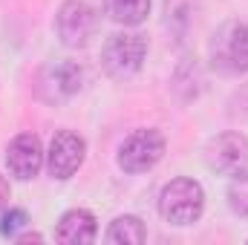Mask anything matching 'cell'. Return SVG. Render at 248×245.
<instances>
[{
    "label": "cell",
    "mask_w": 248,
    "mask_h": 245,
    "mask_svg": "<svg viewBox=\"0 0 248 245\" xmlns=\"http://www.w3.org/2000/svg\"><path fill=\"white\" fill-rule=\"evenodd\" d=\"M41 95L46 101H66L69 95H75L81 90V69L75 63L63 61V63H55V66H46L41 72V84H38Z\"/></svg>",
    "instance_id": "cell-9"
},
{
    "label": "cell",
    "mask_w": 248,
    "mask_h": 245,
    "mask_svg": "<svg viewBox=\"0 0 248 245\" xmlns=\"http://www.w3.org/2000/svg\"><path fill=\"white\" fill-rule=\"evenodd\" d=\"M95 216L90 211H66L58 222V231H55V240L58 243H69V245H84L95 240Z\"/></svg>",
    "instance_id": "cell-10"
},
{
    "label": "cell",
    "mask_w": 248,
    "mask_h": 245,
    "mask_svg": "<svg viewBox=\"0 0 248 245\" xmlns=\"http://www.w3.org/2000/svg\"><path fill=\"white\" fill-rule=\"evenodd\" d=\"M228 199H231V208L240 214V216H248V173H237L234 182L228 187Z\"/></svg>",
    "instance_id": "cell-13"
},
{
    "label": "cell",
    "mask_w": 248,
    "mask_h": 245,
    "mask_svg": "<svg viewBox=\"0 0 248 245\" xmlns=\"http://www.w3.org/2000/svg\"><path fill=\"white\" fill-rule=\"evenodd\" d=\"M205 162L222 176H237L248 168V138L237 130L219 133L205 147Z\"/></svg>",
    "instance_id": "cell-6"
},
{
    "label": "cell",
    "mask_w": 248,
    "mask_h": 245,
    "mask_svg": "<svg viewBox=\"0 0 248 245\" xmlns=\"http://www.w3.org/2000/svg\"><path fill=\"white\" fill-rule=\"evenodd\" d=\"M84 153H87V144L78 133L72 130H61L55 133L52 144H49V153H46V168L55 179H69L81 165H84Z\"/></svg>",
    "instance_id": "cell-7"
},
{
    "label": "cell",
    "mask_w": 248,
    "mask_h": 245,
    "mask_svg": "<svg viewBox=\"0 0 248 245\" xmlns=\"http://www.w3.org/2000/svg\"><path fill=\"white\" fill-rule=\"evenodd\" d=\"M6 202H9V182L0 176V208H3Z\"/></svg>",
    "instance_id": "cell-15"
},
{
    "label": "cell",
    "mask_w": 248,
    "mask_h": 245,
    "mask_svg": "<svg viewBox=\"0 0 248 245\" xmlns=\"http://www.w3.org/2000/svg\"><path fill=\"white\" fill-rule=\"evenodd\" d=\"M147 55V41L136 32H119V35H110L104 49H101V63H104V72L110 78H133Z\"/></svg>",
    "instance_id": "cell-3"
},
{
    "label": "cell",
    "mask_w": 248,
    "mask_h": 245,
    "mask_svg": "<svg viewBox=\"0 0 248 245\" xmlns=\"http://www.w3.org/2000/svg\"><path fill=\"white\" fill-rule=\"evenodd\" d=\"M205 193L202 184L193 179H173L159 193V214L173 225H190L202 216Z\"/></svg>",
    "instance_id": "cell-2"
},
{
    "label": "cell",
    "mask_w": 248,
    "mask_h": 245,
    "mask_svg": "<svg viewBox=\"0 0 248 245\" xmlns=\"http://www.w3.org/2000/svg\"><path fill=\"white\" fill-rule=\"evenodd\" d=\"M165 156V136L159 130H136L119 147V165L127 173H144Z\"/></svg>",
    "instance_id": "cell-4"
},
{
    "label": "cell",
    "mask_w": 248,
    "mask_h": 245,
    "mask_svg": "<svg viewBox=\"0 0 248 245\" xmlns=\"http://www.w3.org/2000/svg\"><path fill=\"white\" fill-rule=\"evenodd\" d=\"M147 240V231L141 225L139 216H119L110 231H107V243H124V245H141Z\"/></svg>",
    "instance_id": "cell-12"
},
{
    "label": "cell",
    "mask_w": 248,
    "mask_h": 245,
    "mask_svg": "<svg viewBox=\"0 0 248 245\" xmlns=\"http://www.w3.org/2000/svg\"><path fill=\"white\" fill-rule=\"evenodd\" d=\"M104 12L110 20L124 23V26H136L147 17L150 12V0H104Z\"/></svg>",
    "instance_id": "cell-11"
},
{
    "label": "cell",
    "mask_w": 248,
    "mask_h": 245,
    "mask_svg": "<svg viewBox=\"0 0 248 245\" xmlns=\"http://www.w3.org/2000/svg\"><path fill=\"white\" fill-rule=\"evenodd\" d=\"M208 52H211L214 69L222 72V75L248 72V23L225 20L214 32V38L208 44Z\"/></svg>",
    "instance_id": "cell-1"
},
{
    "label": "cell",
    "mask_w": 248,
    "mask_h": 245,
    "mask_svg": "<svg viewBox=\"0 0 248 245\" xmlns=\"http://www.w3.org/2000/svg\"><path fill=\"white\" fill-rule=\"evenodd\" d=\"M6 168L15 179L20 182H29L41 173L44 168V150H41V141L38 136L32 133H20L17 138H12L9 150H6Z\"/></svg>",
    "instance_id": "cell-8"
},
{
    "label": "cell",
    "mask_w": 248,
    "mask_h": 245,
    "mask_svg": "<svg viewBox=\"0 0 248 245\" xmlns=\"http://www.w3.org/2000/svg\"><path fill=\"white\" fill-rule=\"evenodd\" d=\"M55 29H58L61 44H66V46H87L90 38H95V32H98V15L84 0H66L58 9Z\"/></svg>",
    "instance_id": "cell-5"
},
{
    "label": "cell",
    "mask_w": 248,
    "mask_h": 245,
    "mask_svg": "<svg viewBox=\"0 0 248 245\" xmlns=\"http://www.w3.org/2000/svg\"><path fill=\"white\" fill-rule=\"evenodd\" d=\"M23 225H26V214L23 211H17V208L15 211H6L3 214V222H0V234L3 237H17V231Z\"/></svg>",
    "instance_id": "cell-14"
}]
</instances>
